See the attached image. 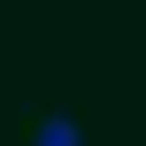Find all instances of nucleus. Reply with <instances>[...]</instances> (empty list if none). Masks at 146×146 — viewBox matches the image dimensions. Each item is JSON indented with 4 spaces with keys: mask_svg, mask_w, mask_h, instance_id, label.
<instances>
[{
    "mask_svg": "<svg viewBox=\"0 0 146 146\" xmlns=\"http://www.w3.org/2000/svg\"><path fill=\"white\" fill-rule=\"evenodd\" d=\"M34 146H83V131H78V122H68V117H49L39 127Z\"/></svg>",
    "mask_w": 146,
    "mask_h": 146,
    "instance_id": "nucleus-1",
    "label": "nucleus"
}]
</instances>
